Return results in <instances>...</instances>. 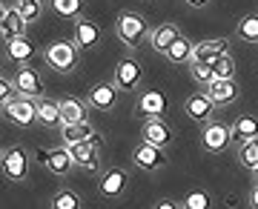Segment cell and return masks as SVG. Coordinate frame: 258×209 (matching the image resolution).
Listing matches in <instances>:
<instances>
[{"mask_svg":"<svg viewBox=\"0 0 258 209\" xmlns=\"http://www.w3.org/2000/svg\"><path fill=\"white\" fill-rule=\"evenodd\" d=\"M115 32H118V37L129 46V49H138V46L147 40L149 26H147V20L141 18V15H135V12H123V15H118Z\"/></svg>","mask_w":258,"mask_h":209,"instance_id":"cell-1","label":"cell"},{"mask_svg":"<svg viewBox=\"0 0 258 209\" xmlns=\"http://www.w3.org/2000/svg\"><path fill=\"white\" fill-rule=\"evenodd\" d=\"M46 63L55 69V72H72L78 66V43H52L46 49Z\"/></svg>","mask_w":258,"mask_h":209,"instance_id":"cell-2","label":"cell"},{"mask_svg":"<svg viewBox=\"0 0 258 209\" xmlns=\"http://www.w3.org/2000/svg\"><path fill=\"white\" fill-rule=\"evenodd\" d=\"M132 161L141 169H161V166H166V152H164V146L152 144V141H144V144L135 146Z\"/></svg>","mask_w":258,"mask_h":209,"instance_id":"cell-3","label":"cell"},{"mask_svg":"<svg viewBox=\"0 0 258 209\" xmlns=\"http://www.w3.org/2000/svg\"><path fill=\"white\" fill-rule=\"evenodd\" d=\"M3 109H6V115H9L12 123H18V126H29V123L37 118V103L29 98V95L15 98L12 103H6Z\"/></svg>","mask_w":258,"mask_h":209,"instance_id":"cell-4","label":"cell"},{"mask_svg":"<svg viewBox=\"0 0 258 209\" xmlns=\"http://www.w3.org/2000/svg\"><path fill=\"white\" fill-rule=\"evenodd\" d=\"M29 172V155L20 149V146H15V149H6V155H3V175L9 178V181H23Z\"/></svg>","mask_w":258,"mask_h":209,"instance_id":"cell-5","label":"cell"},{"mask_svg":"<svg viewBox=\"0 0 258 209\" xmlns=\"http://www.w3.org/2000/svg\"><path fill=\"white\" fill-rule=\"evenodd\" d=\"M15 86H18L20 95H29V98H40L43 95V81H40L37 69H32V66H23V69L15 72Z\"/></svg>","mask_w":258,"mask_h":209,"instance_id":"cell-6","label":"cell"},{"mask_svg":"<svg viewBox=\"0 0 258 209\" xmlns=\"http://www.w3.org/2000/svg\"><path fill=\"white\" fill-rule=\"evenodd\" d=\"M164 112H166L164 92L149 89V92L141 95V100H138V115L141 118H164Z\"/></svg>","mask_w":258,"mask_h":209,"instance_id":"cell-7","label":"cell"},{"mask_svg":"<svg viewBox=\"0 0 258 209\" xmlns=\"http://www.w3.org/2000/svg\"><path fill=\"white\" fill-rule=\"evenodd\" d=\"M232 141V129L224 126V123H207L204 129V146L210 149V152H224Z\"/></svg>","mask_w":258,"mask_h":209,"instance_id":"cell-8","label":"cell"},{"mask_svg":"<svg viewBox=\"0 0 258 209\" xmlns=\"http://www.w3.org/2000/svg\"><path fill=\"white\" fill-rule=\"evenodd\" d=\"M43 166L55 175H66L75 166L72 149L69 146H57V149H46V158H43Z\"/></svg>","mask_w":258,"mask_h":209,"instance_id":"cell-9","label":"cell"},{"mask_svg":"<svg viewBox=\"0 0 258 209\" xmlns=\"http://www.w3.org/2000/svg\"><path fill=\"white\" fill-rule=\"evenodd\" d=\"M26 23H29V20L20 15L18 6H15V9H3V18H0V32H3V37H6V40H12V37L26 35Z\"/></svg>","mask_w":258,"mask_h":209,"instance_id":"cell-10","label":"cell"},{"mask_svg":"<svg viewBox=\"0 0 258 209\" xmlns=\"http://www.w3.org/2000/svg\"><path fill=\"white\" fill-rule=\"evenodd\" d=\"M115 83H118L120 89L132 92L135 86L141 83V66L132 60V57H126V60H120L118 66H115Z\"/></svg>","mask_w":258,"mask_h":209,"instance_id":"cell-11","label":"cell"},{"mask_svg":"<svg viewBox=\"0 0 258 209\" xmlns=\"http://www.w3.org/2000/svg\"><path fill=\"white\" fill-rule=\"evenodd\" d=\"M212 109H215V100L210 98V92L207 95H192V98H186V115L198 123L212 118Z\"/></svg>","mask_w":258,"mask_h":209,"instance_id":"cell-12","label":"cell"},{"mask_svg":"<svg viewBox=\"0 0 258 209\" xmlns=\"http://www.w3.org/2000/svg\"><path fill=\"white\" fill-rule=\"evenodd\" d=\"M69 149H72V158L78 166H86L89 172H95L98 169V144H92V141H81V144H69Z\"/></svg>","mask_w":258,"mask_h":209,"instance_id":"cell-13","label":"cell"},{"mask_svg":"<svg viewBox=\"0 0 258 209\" xmlns=\"http://www.w3.org/2000/svg\"><path fill=\"white\" fill-rule=\"evenodd\" d=\"M210 86V98L215 100V103H221V106H227V103H232L235 100V95H238V86L232 83V78H215V81L207 83Z\"/></svg>","mask_w":258,"mask_h":209,"instance_id":"cell-14","label":"cell"},{"mask_svg":"<svg viewBox=\"0 0 258 209\" xmlns=\"http://www.w3.org/2000/svg\"><path fill=\"white\" fill-rule=\"evenodd\" d=\"M144 141H152L158 146L172 144V126L164 123L161 118H147V123H144Z\"/></svg>","mask_w":258,"mask_h":209,"instance_id":"cell-15","label":"cell"},{"mask_svg":"<svg viewBox=\"0 0 258 209\" xmlns=\"http://www.w3.org/2000/svg\"><path fill=\"white\" fill-rule=\"evenodd\" d=\"M227 49H230V43L224 40V37H218V40H201V43L192 49V60H218L221 55H227Z\"/></svg>","mask_w":258,"mask_h":209,"instance_id":"cell-16","label":"cell"},{"mask_svg":"<svg viewBox=\"0 0 258 209\" xmlns=\"http://www.w3.org/2000/svg\"><path fill=\"white\" fill-rule=\"evenodd\" d=\"M98 40H101V29L95 26L92 20H78L75 23V43L81 49H92Z\"/></svg>","mask_w":258,"mask_h":209,"instance_id":"cell-17","label":"cell"},{"mask_svg":"<svg viewBox=\"0 0 258 209\" xmlns=\"http://www.w3.org/2000/svg\"><path fill=\"white\" fill-rule=\"evenodd\" d=\"M126 172L123 169H106V175L101 178V192L106 195V198H115V195H120V192L126 189Z\"/></svg>","mask_w":258,"mask_h":209,"instance_id":"cell-18","label":"cell"},{"mask_svg":"<svg viewBox=\"0 0 258 209\" xmlns=\"http://www.w3.org/2000/svg\"><path fill=\"white\" fill-rule=\"evenodd\" d=\"M115 100H118V95H115V86H109V83H98V86H92V92H89V103H92L95 109H112L115 106Z\"/></svg>","mask_w":258,"mask_h":209,"instance_id":"cell-19","label":"cell"},{"mask_svg":"<svg viewBox=\"0 0 258 209\" xmlns=\"http://www.w3.org/2000/svg\"><path fill=\"white\" fill-rule=\"evenodd\" d=\"M178 26H172V23H164V26H158L152 29V49H158V52H164L166 55V49L178 40Z\"/></svg>","mask_w":258,"mask_h":209,"instance_id":"cell-20","label":"cell"},{"mask_svg":"<svg viewBox=\"0 0 258 209\" xmlns=\"http://www.w3.org/2000/svg\"><path fill=\"white\" fill-rule=\"evenodd\" d=\"M37 120L43 123V126H57V123H63L60 120V103L57 100H37Z\"/></svg>","mask_w":258,"mask_h":209,"instance_id":"cell-21","label":"cell"},{"mask_svg":"<svg viewBox=\"0 0 258 209\" xmlns=\"http://www.w3.org/2000/svg\"><path fill=\"white\" fill-rule=\"evenodd\" d=\"M232 137H235L238 144L258 137V118H252V115H241V118L232 123Z\"/></svg>","mask_w":258,"mask_h":209,"instance_id":"cell-22","label":"cell"},{"mask_svg":"<svg viewBox=\"0 0 258 209\" xmlns=\"http://www.w3.org/2000/svg\"><path fill=\"white\" fill-rule=\"evenodd\" d=\"M60 120L63 123H81V120H86V106L78 98H63L60 100Z\"/></svg>","mask_w":258,"mask_h":209,"instance_id":"cell-23","label":"cell"},{"mask_svg":"<svg viewBox=\"0 0 258 209\" xmlns=\"http://www.w3.org/2000/svg\"><path fill=\"white\" fill-rule=\"evenodd\" d=\"M6 52H9V57L15 60V63H26L29 57L35 55V49H32V43L26 40V35L6 40Z\"/></svg>","mask_w":258,"mask_h":209,"instance_id":"cell-24","label":"cell"},{"mask_svg":"<svg viewBox=\"0 0 258 209\" xmlns=\"http://www.w3.org/2000/svg\"><path fill=\"white\" fill-rule=\"evenodd\" d=\"M95 129L81 120V123H63V144H81V141H92Z\"/></svg>","mask_w":258,"mask_h":209,"instance_id":"cell-25","label":"cell"},{"mask_svg":"<svg viewBox=\"0 0 258 209\" xmlns=\"http://www.w3.org/2000/svg\"><path fill=\"white\" fill-rule=\"evenodd\" d=\"M192 49L195 46L189 43L184 35H178V40L166 49V57H169L172 63H186V60H192Z\"/></svg>","mask_w":258,"mask_h":209,"instance_id":"cell-26","label":"cell"},{"mask_svg":"<svg viewBox=\"0 0 258 209\" xmlns=\"http://www.w3.org/2000/svg\"><path fill=\"white\" fill-rule=\"evenodd\" d=\"M238 35L249 43H258V15H244L238 20Z\"/></svg>","mask_w":258,"mask_h":209,"instance_id":"cell-27","label":"cell"},{"mask_svg":"<svg viewBox=\"0 0 258 209\" xmlns=\"http://www.w3.org/2000/svg\"><path fill=\"white\" fill-rule=\"evenodd\" d=\"M238 161L244 166H249V169H255V166H258V137H252V141H244V144H241Z\"/></svg>","mask_w":258,"mask_h":209,"instance_id":"cell-28","label":"cell"},{"mask_svg":"<svg viewBox=\"0 0 258 209\" xmlns=\"http://www.w3.org/2000/svg\"><path fill=\"white\" fill-rule=\"evenodd\" d=\"M81 203H83V200L78 198L72 189H60L55 198H52V206H55V209H81Z\"/></svg>","mask_w":258,"mask_h":209,"instance_id":"cell-29","label":"cell"},{"mask_svg":"<svg viewBox=\"0 0 258 209\" xmlns=\"http://www.w3.org/2000/svg\"><path fill=\"white\" fill-rule=\"evenodd\" d=\"M189 75H192L195 81H201V83H210L215 81V72H212V63L210 60H189Z\"/></svg>","mask_w":258,"mask_h":209,"instance_id":"cell-30","label":"cell"},{"mask_svg":"<svg viewBox=\"0 0 258 209\" xmlns=\"http://www.w3.org/2000/svg\"><path fill=\"white\" fill-rule=\"evenodd\" d=\"M52 6L60 18H78L81 12V0H52Z\"/></svg>","mask_w":258,"mask_h":209,"instance_id":"cell-31","label":"cell"},{"mask_svg":"<svg viewBox=\"0 0 258 209\" xmlns=\"http://www.w3.org/2000/svg\"><path fill=\"white\" fill-rule=\"evenodd\" d=\"M212 72H215V78H232L235 75V63H232L230 55H221L218 60H212Z\"/></svg>","mask_w":258,"mask_h":209,"instance_id":"cell-32","label":"cell"},{"mask_svg":"<svg viewBox=\"0 0 258 209\" xmlns=\"http://www.w3.org/2000/svg\"><path fill=\"white\" fill-rule=\"evenodd\" d=\"M18 9H20V15H23L29 23L40 18V3H32V0H18Z\"/></svg>","mask_w":258,"mask_h":209,"instance_id":"cell-33","label":"cell"},{"mask_svg":"<svg viewBox=\"0 0 258 209\" xmlns=\"http://www.w3.org/2000/svg\"><path fill=\"white\" fill-rule=\"evenodd\" d=\"M18 95H20V92H18V86H15L12 81H6V78L0 81V103H3V106H6V103H12Z\"/></svg>","mask_w":258,"mask_h":209,"instance_id":"cell-34","label":"cell"},{"mask_svg":"<svg viewBox=\"0 0 258 209\" xmlns=\"http://www.w3.org/2000/svg\"><path fill=\"white\" fill-rule=\"evenodd\" d=\"M184 203H186L189 209H207V206H210V198H207L204 192H192V195H189Z\"/></svg>","mask_w":258,"mask_h":209,"instance_id":"cell-35","label":"cell"},{"mask_svg":"<svg viewBox=\"0 0 258 209\" xmlns=\"http://www.w3.org/2000/svg\"><path fill=\"white\" fill-rule=\"evenodd\" d=\"M189 6H195V9H204V6H210V0H186Z\"/></svg>","mask_w":258,"mask_h":209,"instance_id":"cell-36","label":"cell"},{"mask_svg":"<svg viewBox=\"0 0 258 209\" xmlns=\"http://www.w3.org/2000/svg\"><path fill=\"white\" fill-rule=\"evenodd\" d=\"M175 206V200H158V209H172Z\"/></svg>","mask_w":258,"mask_h":209,"instance_id":"cell-37","label":"cell"},{"mask_svg":"<svg viewBox=\"0 0 258 209\" xmlns=\"http://www.w3.org/2000/svg\"><path fill=\"white\" fill-rule=\"evenodd\" d=\"M252 206H258V183H255V189H252Z\"/></svg>","mask_w":258,"mask_h":209,"instance_id":"cell-38","label":"cell"},{"mask_svg":"<svg viewBox=\"0 0 258 209\" xmlns=\"http://www.w3.org/2000/svg\"><path fill=\"white\" fill-rule=\"evenodd\" d=\"M255 183H258V166H255Z\"/></svg>","mask_w":258,"mask_h":209,"instance_id":"cell-39","label":"cell"},{"mask_svg":"<svg viewBox=\"0 0 258 209\" xmlns=\"http://www.w3.org/2000/svg\"><path fill=\"white\" fill-rule=\"evenodd\" d=\"M32 3H40V0H32Z\"/></svg>","mask_w":258,"mask_h":209,"instance_id":"cell-40","label":"cell"}]
</instances>
